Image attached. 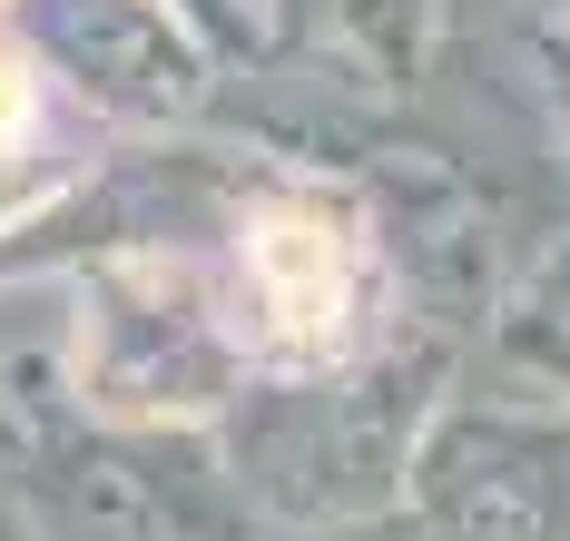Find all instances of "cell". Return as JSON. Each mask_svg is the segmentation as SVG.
Instances as JSON below:
<instances>
[{"label":"cell","mask_w":570,"mask_h":541,"mask_svg":"<svg viewBox=\"0 0 570 541\" xmlns=\"http://www.w3.org/2000/svg\"><path fill=\"white\" fill-rule=\"evenodd\" d=\"M256 276H266V305H276L295 335H335L354 256H344V237L325 217H266L256 227Z\"/></svg>","instance_id":"1"}]
</instances>
